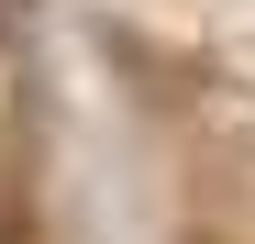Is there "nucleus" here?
Returning a JSON list of instances; mask_svg holds the SVG:
<instances>
[]
</instances>
